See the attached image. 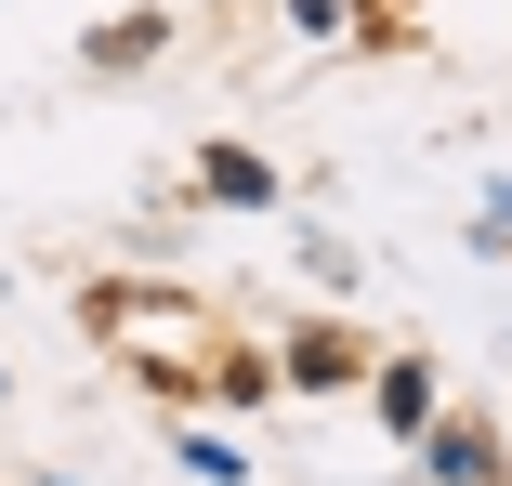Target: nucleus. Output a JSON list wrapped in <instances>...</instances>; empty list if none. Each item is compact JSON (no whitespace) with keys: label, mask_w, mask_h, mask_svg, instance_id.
<instances>
[{"label":"nucleus","mask_w":512,"mask_h":486,"mask_svg":"<svg viewBox=\"0 0 512 486\" xmlns=\"http://www.w3.org/2000/svg\"><path fill=\"white\" fill-rule=\"evenodd\" d=\"M197 171H211V198H250V211L276 198V171H263L250 145H211V158H197Z\"/></svg>","instance_id":"obj_1"},{"label":"nucleus","mask_w":512,"mask_h":486,"mask_svg":"<svg viewBox=\"0 0 512 486\" xmlns=\"http://www.w3.org/2000/svg\"><path fill=\"white\" fill-rule=\"evenodd\" d=\"M158 40H171V27H158V14H145V27H106V40H92V66H145V53H158Z\"/></svg>","instance_id":"obj_2"}]
</instances>
